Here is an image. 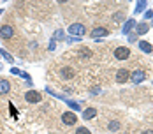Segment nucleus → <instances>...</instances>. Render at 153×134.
I'll return each mask as SVG.
<instances>
[{
	"label": "nucleus",
	"instance_id": "nucleus-12",
	"mask_svg": "<svg viewBox=\"0 0 153 134\" xmlns=\"http://www.w3.org/2000/svg\"><path fill=\"white\" fill-rule=\"evenodd\" d=\"M137 46H139V50H143V51H144V53H152V51H153L152 44H150V42H148V41H141V42H139V44H137Z\"/></svg>",
	"mask_w": 153,
	"mask_h": 134
},
{
	"label": "nucleus",
	"instance_id": "nucleus-31",
	"mask_svg": "<svg viewBox=\"0 0 153 134\" xmlns=\"http://www.w3.org/2000/svg\"><path fill=\"white\" fill-rule=\"evenodd\" d=\"M0 57H2V55H0Z\"/></svg>",
	"mask_w": 153,
	"mask_h": 134
},
{
	"label": "nucleus",
	"instance_id": "nucleus-8",
	"mask_svg": "<svg viewBox=\"0 0 153 134\" xmlns=\"http://www.w3.org/2000/svg\"><path fill=\"white\" fill-rule=\"evenodd\" d=\"M107 34H109V30H107V28H104V27H95V28H93V30L90 32V36H92L93 39H99V37H106Z\"/></svg>",
	"mask_w": 153,
	"mask_h": 134
},
{
	"label": "nucleus",
	"instance_id": "nucleus-22",
	"mask_svg": "<svg viewBox=\"0 0 153 134\" xmlns=\"http://www.w3.org/2000/svg\"><path fill=\"white\" fill-rule=\"evenodd\" d=\"M55 41H60V39H63V32H62V30H57V34H55Z\"/></svg>",
	"mask_w": 153,
	"mask_h": 134
},
{
	"label": "nucleus",
	"instance_id": "nucleus-26",
	"mask_svg": "<svg viewBox=\"0 0 153 134\" xmlns=\"http://www.w3.org/2000/svg\"><path fill=\"white\" fill-rule=\"evenodd\" d=\"M21 78H25V79H28L30 81V76H28V73H25V71H21V74H19Z\"/></svg>",
	"mask_w": 153,
	"mask_h": 134
},
{
	"label": "nucleus",
	"instance_id": "nucleus-19",
	"mask_svg": "<svg viewBox=\"0 0 153 134\" xmlns=\"http://www.w3.org/2000/svg\"><path fill=\"white\" fill-rule=\"evenodd\" d=\"M9 111H11V116H14V118L18 116V110L14 108V104H13V102H9Z\"/></svg>",
	"mask_w": 153,
	"mask_h": 134
},
{
	"label": "nucleus",
	"instance_id": "nucleus-24",
	"mask_svg": "<svg viewBox=\"0 0 153 134\" xmlns=\"http://www.w3.org/2000/svg\"><path fill=\"white\" fill-rule=\"evenodd\" d=\"M121 16H123V13H116L115 14V21H121V19H123Z\"/></svg>",
	"mask_w": 153,
	"mask_h": 134
},
{
	"label": "nucleus",
	"instance_id": "nucleus-7",
	"mask_svg": "<svg viewBox=\"0 0 153 134\" xmlns=\"http://www.w3.org/2000/svg\"><path fill=\"white\" fill-rule=\"evenodd\" d=\"M127 79H130V71L129 69H120L116 73V83H125Z\"/></svg>",
	"mask_w": 153,
	"mask_h": 134
},
{
	"label": "nucleus",
	"instance_id": "nucleus-3",
	"mask_svg": "<svg viewBox=\"0 0 153 134\" xmlns=\"http://www.w3.org/2000/svg\"><path fill=\"white\" fill-rule=\"evenodd\" d=\"M25 101L30 104H39V102H42V94L37 90H28V92H25Z\"/></svg>",
	"mask_w": 153,
	"mask_h": 134
},
{
	"label": "nucleus",
	"instance_id": "nucleus-21",
	"mask_svg": "<svg viewBox=\"0 0 153 134\" xmlns=\"http://www.w3.org/2000/svg\"><path fill=\"white\" fill-rule=\"evenodd\" d=\"M144 9H146V2H139V4H137V7H135V11H137V13L144 11Z\"/></svg>",
	"mask_w": 153,
	"mask_h": 134
},
{
	"label": "nucleus",
	"instance_id": "nucleus-27",
	"mask_svg": "<svg viewBox=\"0 0 153 134\" xmlns=\"http://www.w3.org/2000/svg\"><path fill=\"white\" fill-rule=\"evenodd\" d=\"M49 50H55V39H51V42H49Z\"/></svg>",
	"mask_w": 153,
	"mask_h": 134
},
{
	"label": "nucleus",
	"instance_id": "nucleus-4",
	"mask_svg": "<svg viewBox=\"0 0 153 134\" xmlns=\"http://www.w3.org/2000/svg\"><path fill=\"white\" fill-rule=\"evenodd\" d=\"M113 55H115L116 60H127V58L130 57V50H129L127 46H118Z\"/></svg>",
	"mask_w": 153,
	"mask_h": 134
},
{
	"label": "nucleus",
	"instance_id": "nucleus-9",
	"mask_svg": "<svg viewBox=\"0 0 153 134\" xmlns=\"http://www.w3.org/2000/svg\"><path fill=\"white\" fill-rule=\"evenodd\" d=\"M11 88H13V85L9 79H0V96H7L11 92Z\"/></svg>",
	"mask_w": 153,
	"mask_h": 134
},
{
	"label": "nucleus",
	"instance_id": "nucleus-15",
	"mask_svg": "<svg viewBox=\"0 0 153 134\" xmlns=\"http://www.w3.org/2000/svg\"><path fill=\"white\" fill-rule=\"evenodd\" d=\"M135 25V21L134 19H129V23H125V27H123V34H129L130 32V28Z\"/></svg>",
	"mask_w": 153,
	"mask_h": 134
},
{
	"label": "nucleus",
	"instance_id": "nucleus-6",
	"mask_svg": "<svg viewBox=\"0 0 153 134\" xmlns=\"http://www.w3.org/2000/svg\"><path fill=\"white\" fill-rule=\"evenodd\" d=\"M0 37L5 39V41L13 39L14 37V28H13L11 25H2V28H0Z\"/></svg>",
	"mask_w": 153,
	"mask_h": 134
},
{
	"label": "nucleus",
	"instance_id": "nucleus-18",
	"mask_svg": "<svg viewBox=\"0 0 153 134\" xmlns=\"http://www.w3.org/2000/svg\"><path fill=\"white\" fill-rule=\"evenodd\" d=\"M76 134H92V131H90L88 127H77Z\"/></svg>",
	"mask_w": 153,
	"mask_h": 134
},
{
	"label": "nucleus",
	"instance_id": "nucleus-30",
	"mask_svg": "<svg viewBox=\"0 0 153 134\" xmlns=\"http://www.w3.org/2000/svg\"><path fill=\"white\" fill-rule=\"evenodd\" d=\"M0 73H2V65H0Z\"/></svg>",
	"mask_w": 153,
	"mask_h": 134
},
{
	"label": "nucleus",
	"instance_id": "nucleus-23",
	"mask_svg": "<svg viewBox=\"0 0 153 134\" xmlns=\"http://www.w3.org/2000/svg\"><path fill=\"white\" fill-rule=\"evenodd\" d=\"M74 42H79V37H67V44H74Z\"/></svg>",
	"mask_w": 153,
	"mask_h": 134
},
{
	"label": "nucleus",
	"instance_id": "nucleus-28",
	"mask_svg": "<svg viewBox=\"0 0 153 134\" xmlns=\"http://www.w3.org/2000/svg\"><path fill=\"white\" fill-rule=\"evenodd\" d=\"M152 16H153V13H152V11H148V13L144 14V18H152Z\"/></svg>",
	"mask_w": 153,
	"mask_h": 134
},
{
	"label": "nucleus",
	"instance_id": "nucleus-25",
	"mask_svg": "<svg viewBox=\"0 0 153 134\" xmlns=\"http://www.w3.org/2000/svg\"><path fill=\"white\" fill-rule=\"evenodd\" d=\"M11 74H21V71H19V69H16V67H13V69H11Z\"/></svg>",
	"mask_w": 153,
	"mask_h": 134
},
{
	"label": "nucleus",
	"instance_id": "nucleus-2",
	"mask_svg": "<svg viewBox=\"0 0 153 134\" xmlns=\"http://www.w3.org/2000/svg\"><path fill=\"white\" fill-rule=\"evenodd\" d=\"M67 32L71 34V37H72V36H74V37H81V36H85L86 27H85L83 23H72V25H69Z\"/></svg>",
	"mask_w": 153,
	"mask_h": 134
},
{
	"label": "nucleus",
	"instance_id": "nucleus-1",
	"mask_svg": "<svg viewBox=\"0 0 153 134\" xmlns=\"http://www.w3.org/2000/svg\"><path fill=\"white\" fill-rule=\"evenodd\" d=\"M74 76H76V71H74L71 65H63V67L58 69V78H60L62 81H69V79H72Z\"/></svg>",
	"mask_w": 153,
	"mask_h": 134
},
{
	"label": "nucleus",
	"instance_id": "nucleus-5",
	"mask_svg": "<svg viewBox=\"0 0 153 134\" xmlns=\"http://www.w3.org/2000/svg\"><path fill=\"white\" fill-rule=\"evenodd\" d=\"M62 122L65 124V125H76L77 122V116L74 111H65V113H62Z\"/></svg>",
	"mask_w": 153,
	"mask_h": 134
},
{
	"label": "nucleus",
	"instance_id": "nucleus-16",
	"mask_svg": "<svg viewBox=\"0 0 153 134\" xmlns=\"http://www.w3.org/2000/svg\"><path fill=\"white\" fill-rule=\"evenodd\" d=\"M0 55H2V57L5 58V60H7L9 64H13V62H14V58H13V55H9V53H7L5 50H0Z\"/></svg>",
	"mask_w": 153,
	"mask_h": 134
},
{
	"label": "nucleus",
	"instance_id": "nucleus-13",
	"mask_svg": "<svg viewBox=\"0 0 153 134\" xmlns=\"http://www.w3.org/2000/svg\"><path fill=\"white\" fill-rule=\"evenodd\" d=\"M135 30H137V34H139V36H143V34H146V32H148V23H139Z\"/></svg>",
	"mask_w": 153,
	"mask_h": 134
},
{
	"label": "nucleus",
	"instance_id": "nucleus-14",
	"mask_svg": "<svg viewBox=\"0 0 153 134\" xmlns=\"http://www.w3.org/2000/svg\"><path fill=\"white\" fill-rule=\"evenodd\" d=\"M79 57H81V58H90V57H92V51H90L88 48H85V46H83V48L79 50Z\"/></svg>",
	"mask_w": 153,
	"mask_h": 134
},
{
	"label": "nucleus",
	"instance_id": "nucleus-29",
	"mask_svg": "<svg viewBox=\"0 0 153 134\" xmlns=\"http://www.w3.org/2000/svg\"><path fill=\"white\" fill-rule=\"evenodd\" d=\"M141 134H153V131H144V133H141Z\"/></svg>",
	"mask_w": 153,
	"mask_h": 134
},
{
	"label": "nucleus",
	"instance_id": "nucleus-10",
	"mask_svg": "<svg viewBox=\"0 0 153 134\" xmlns=\"http://www.w3.org/2000/svg\"><path fill=\"white\" fill-rule=\"evenodd\" d=\"M97 116V108H85L83 110V118L85 120H93Z\"/></svg>",
	"mask_w": 153,
	"mask_h": 134
},
{
	"label": "nucleus",
	"instance_id": "nucleus-17",
	"mask_svg": "<svg viewBox=\"0 0 153 134\" xmlns=\"http://www.w3.org/2000/svg\"><path fill=\"white\" fill-rule=\"evenodd\" d=\"M65 102H67V104H69V108H72V110H74V111H77V110H79V108H81V106H79V104H77L76 101H69V99H67V101H65Z\"/></svg>",
	"mask_w": 153,
	"mask_h": 134
},
{
	"label": "nucleus",
	"instance_id": "nucleus-11",
	"mask_svg": "<svg viewBox=\"0 0 153 134\" xmlns=\"http://www.w3.org/2000/svg\"><path fill=\"white\" fill-rule=\"evenodd\" d=\"M132 74H134V76H130V79L134 81L135 85H137V83H141V81L146 78V73H144V71H135V73H132Z\"/></svg>",
	"mask_w": 153,
	"mask_h": 134
},
{
	"label": "nucleus",
	"instance_id": "nucleus-20",
	"mask_svg": "<svg viewBox=\"0 0 153 134\" xmlns=\"http://www.w3.org/2000/svg\"><path fill=\"white\" fill-rule=\"evenodd\" d=\"M118 129H120V122H118V120H115V122L109 124V131H118Z\"/></svg>",
	"mask_w": 153,
	"mask_h": 134
}]
</instances>
